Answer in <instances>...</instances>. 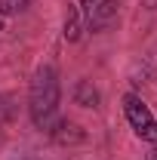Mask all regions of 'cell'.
I'll return each instance as SVG.
<instances>
[{
  "label": "cell",
  "mask_w": 157,
  "mask_h": 160,
  "mask_svg": "<svg viewBox=\"0 0 157 160\" xmlns=\"http://www.w3.org/2000/svg\"><path fill=\"white\" fill-rule=\"evenodd\" d=\"M62 105V80L56 65H37L28 83V114L37 129H49Z\"/></svg>",
  "instance_id": "obj_1"
},
{
  "label": "cell",
  "mask_w": 157,
  "mask_h": 160,
  "mask_svg": "<svg viewBox=\"0 0 157 160\" xmlns=\"http://www.w3.org/2000/svg\"><path fill=\"white\" fill-rule=\"evenodd\" d=\"M120 105H123V117L129 123V129L136 132V139H142V142H148V145L157 148V117L145 105V99L139 92H123Z\"/></svg>",
  "instance_id": "obj_2"
},
{
  "label": "cell",
  "mask_w": 157,
  "mask_h": 160,
  "mask_svg": "<svg viewBox=\"0 0 157 160\" xmlns=\"http://www.w3.org/2000/svg\"><path fill=\"white\" fill-rule=\"evenodd\" d=\"M77 9H80V19H83L86 31H105L117 19L114 0H77Z\"/></svg>",
  "instance_id": "obj_3"
},
{
  "label": "cell",
  "mask_w": 157,
  "mask_h": 160,
  "mask_svg": "<svg viewBox=\"0 0 157 160\" xmlns=\"http://www.w3.org/2000/svg\"><path fill=\"white\" fill-rule=\"evenodd\" d=\"M49 136H53L56 145H80L86 139V132L80 129L74 120H59L56 126H49Z\"/></svg>",
  "instance_id": "obj_4"
},
{
  "label": "cell",
  "mask_w": 157,
  "mask_h": 160,
  "mask_svg": "<svg viewBox=\"0 0 157 160\" xmlns=\"http://www.w3.org/2000/svg\"><path fill=\"white\" fill-rule=\"evenodd\" d=\"M71 99H74V105H80V108H99L102 96H99V89H96V83H93V80H77V86H74Z\"/></svg>",
  "instance_id": "obj_5"
},
{
  "label": "cell",
  "mask_w": 157,
  "mask_h": 160,
  "mask_svg": "<svg viewBox=\"0 0 157 160\" xmlns=\"http://www.w3.org/2000/svg\"><path fill=\"white\" fill-rule=\"evenodd\" d=\"M62 34H65V40L68 43H77L80 34H83V19H80V9L77 3L74 6H68V12H65V28H62Z\"/></svg>",
  "instance_id": "obj_6"
},
{
  "label": "cell",
  "mask_w": 157,
  "mask_h": 160,
  "mask_svg": "<svg viewBox=\"0 0 157 160\" xmlns=\"http://www.w3.org/2000/svg\"><path fill=\"white\" fill-rule=\"evenodd\" d=\"M13 117H16V99L9 92H0V136L9 129Z\"/></svg>",
  "instance_id": "obj_7"
},
{
  "label": "cell",
  "mask_w": 157,
  "mask_h": 160,
  "mask_svg": "<svg viewBox=\"0 0 157 160\" xmlns=\"http://www.w3.org/2000/svg\"><path fill=\"white\" fill-rule=\"evenodd\" d=\"M31 6V0H0V19H6V16H19Z\"/></svg>",
  "instance_id": "obj_8"
},
{
  "label": "cell",
  "mask_w": 157,
  "mask_h": 160,
  "mask_svg": "<svg viewBox=\"0 0 157 160\" xmlns=\"http://www.w3.org/2000/svg\"><path fill=\"white\" fill-rule=\"evenodd\" d=\"M142 6L145 9H157V0H142Z\"/></svg>",
  "instance_id": "obj_9"
},
{
  "label": "cell",
  "mask_w": 157,
  "mask_h": 160,
  "mask_svg": "<svg viewBox=\"0 0 157 160\" xmlns=\"http://www.w3.org/2000/svg\"><path fill=\"white\" fill-rule=\"evenodd\" d=\"M0 31H3V19H0Z\"/></svg>",
  "instance_id": "obj_10"
}]
</instances>
